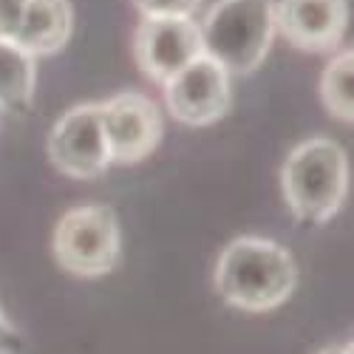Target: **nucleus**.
<instances>
[{"instance_id": "obj_12", "label": "nucleus", "mask_w": 354, "mask_h": 354, "mask_svg": "<svg viewBox=\"0 0 354 354\" xmlns=\"http://www.w3.org/2000/svg\"><path fill=\"white\" fill-rule=\"evenodd\" d=\"M351 82H354V54L343 48L335 54L329 66L320 74V100L326 105L329 116L351 125L354 120V100H351Z\"/></svg>"}, {"instance_id": "obj_13", "label": "nucleus", "mask_w": 354, "mask_h": 354, "mask_svg": "<svg viewBox=\"0 0 354 354\" xmlns=\"http://www.w3.org/2000/svg\"><path fill=\"white\" fill-rule=\"evenodd\" d=\"M201 0H133L142 17H190Z\"/></svg>"}, {"instance_id": "obj_9", "label": "nucleus", "mask_w": 354, "mask_h": 354, "mask_svg": "<svg viewBox=\"0 0 354 354\" xmlns=\"http://www.w3.org/2000/svg\"><path fill=\"white\" fill-rule=\"evenodd\" d=\"M275 32L289 46L309 54L335 51L348 26L346 0H278Z\"/></svg>"}, {"instance_id": "obj_6", "label": "nucleus", "mask_w": 354, "mask_h": 354, "mask_svg": "<svg viewBox=\"0 0 354 354\" xmlns=\"http://www.w3.org/2000/svg\"><path fill=\"white\" fill-rule=\"evenodd\" d=\"M100 116L111 165H136L162 142V113L153 100L139 91H122L108 102H100Z\"/></svg>"}, {"instance_id": "obj_5", "label": "nucleus", "mask_w": 354, "mask_h": 354, "mask_svg": "<svg viewBox=\"0 0 354 354\" xmlns=\"http://www.w3.org/2000/svg\"><path fill=\"white\" fill-rule=\"evenodd\" d=\"M48 156L54 167L71 179H97L111 165L102 131L100 102H85L66 111L48 133Z\"/></svg>"}, {"instance_id": "obj_7", "label": "nucleus", "mask_w": 354, "mask_h": 354, "mask_svg": "<svg viewBox=\"0 0 354 354\" xmlns=\"http://www.w3.org/2000/svg\"><path fill=\"white\" fill-rule=\"evenodd\" d=\"M165 102L176 122L187 128L213 125L230 111L232 102L230 74L201 54L165 82Z\"/></svg>"}, {"instance_id": "obj_1", "label": "nucleus", "mask_w": 354, "mask_h": 354, "mask_svg": "<svg viewBox=\"0 0 354 354\" xmlns=\"http://www.w3.org/2000/svg\"><path fill=\"white\" fill-rule=\"evenodd\" d=\"M216 292L221 301L244 312H272L289 301L298 283V267L289 250L272 239L241 235L232 239L213 272Z\"/></svg>"}, {"instance_id": "obj_14", "label": "nucleus", "mask_w": 354, "mask_h": 354, "mask_svg": "<svg viewBox=\"0 0 354 354\" xmlns=\"http://www.w3.org/2000/svg\"><path fill=\"white\" fill-rule=\"evenodd\" d=\"M28 0H0V37L12 40Z\"/></svg>"}, {"instance_id": "obj_8", "label": "nucleus", "mask_w": 354, "mask_h": 354, "mask_svg": "<svg viewBox=\"0 0 354 354\" xmlns=\"http://www.w3.org/2000/svg\"><path fill=\"white\" fill-rule=\"evenodd\" d=\"M136 66L153 82H167L196 57H201V35L193 17H142L133 35Z\"/></svg>"}, {"instance_id": "obj_16", "label": "nucleus", "mask_w": 354, "mask_h": 354, "mask_svg": "<svg viewBox=\"0 0 354 354\" xmlns=\"http://www.w3.org/2000/svg\"><path fill=\"white\" fill-rule=\"evenodd\" d=\"M320 354H351V343H343V346H329V348H323Z\"/></svg>"}, {"instance_id": "obj_3", "label": "nucleus", "mask_w": 354, "mask_h": 354, "mask_svg": "<svg viewBox=\"0 0 354 354\" xmlns=\"http://www.w3.org/2000/svg\"><path fill=\"white\" fill-rule=\"evenodd\" d=\"M201 54L218 63L230 77L252 74L272 48V0H218L198 26Z\"/></svg>"}, {"instance_id": "obj_15", "label": "nucleus", "mask_w": 354, "mask_h": 354, "mask_svg": "<svg viewBox=\"0 0 354 354\" xmlns=\"http://www.w3.org/2000/svg\"><path fill=\"white\" fill-rule=\"evenodd\" d=\"M23 348V337L20 332L12 326V320L0 309V354H17Z\"/></svg>"}, {"instance_id": "obj_4", "label": "nucleus", "mask_w": 354, "mask_h": 354, "mask_svg": "<svg viewBox=\"0 0 354 354\" xmlns=\"http://www.w3.org/2000/svg\"><path fill=\"white\" fill-rule=\"evenodd\" d=\"M51 250L66 272L80 278H102L120 263L122 255L120 221L105 204L71 207L54 227Z\"/></svg>"}, {"instance_id": "obj_10", "label": "nucleus", "mask_w": 354, "mask_h": 354, "mask_svg": "<svg viewBox=\"0 0 354 354\" xmlns=\"http://www.w3.org/2000/svg\"><path fill=\"white\" fill-rule=\"evenodd\" d=\"M74 28V12L68 0H28L15 43L32 57H51L63 51Z\"/></svg>"}, {"instance_id": "obj_11", "label": "nucleus", "mask_w": 354, "mask_h": 354, "mask_svg": "<svg viewBox=\"0 0 354 354\" xmlns=\"http://www.w3.org/2000/svg\"><path fill=\"white\" fill-rule=\"evenodd\" d=\"M37 57L23 51L15 40L0 37V108L26 113L35 100Z\"/></svg>"}, {"instance_id": "obj_2", "label": "nucleus", "mask_w": 354, "mask_h": 354, "mask_svg": "<svg viewBox=\"0 0 354 354\" xmlns=\"http://www.w3.org/2000/svg\"><path fill=\"white\" fill-rule=\"evenodd\" d=\"M281 190L292 216L306 224H326L348 193V159L335 139L312 136L292 147L281 167Z\"/></svg>"}]
</instances>
